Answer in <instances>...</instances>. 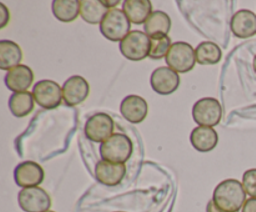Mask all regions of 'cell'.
<instances>
[{
  "label": "cell",
  "mask_w": 256,
  "mask_h": 212,
  "mask_svg": "<svg viewBox=\"0 0 256 212\" xmlns=\"http://www.w3.org/2000/svg\"><path fill=\"white\" fill-rule=\"evenodd\" d=\"M246 195L242 182L236 179H228L215 187L212 200L220 211L239 212L246 202Z\"/></svg>",
  "instance_id": "cell-1"
},
{
  "label": "cell",
  "mask_w": 256,
  "mask_h": 212,
  "mask_svg": "<svg viewBox=\"0 0 256 212\" xmlns=\"http://www.w3.org/2000/svg\"><path fill=\"white\" fill-rule=\"evenodd\" d=\"M132 141L128 135L114 134L100 145V155L105 161L112 164H125L132 155Z\"/></svg>",
  "instance_id": "cell-2"
},
{
  "label": "cell",
  "mask_w": 256,
  "mask_h": 212,
  "mask_svg": "<svg viewBox=\"0 0 256 212\" xmlns=\"http://www.w3.org/2000/svg\"><path fill=\"white\" fill-rule=\"evenodd\" d=\"M132 21L120 9H110L100 24V31L105 39L122 42L132 32Z\"/></svg>",
  "instance_id": "cell-3"
},
{
  "label": "cell",
  "mask_w": 256,
  "mask_h": 212,
  "mask_svg": "<svg viewBox=\"0 0 256 212\" xmlns=\"http://www.w3.org/2000/svg\"><path fill=\"white\" fill-rule=\"evenodd\" d=\"M152 39L145 32L134 30L120 42V52L132 61H140L149 57Z\"/></svg>",
  "instance_id": "cell-4"
},
{
  "label": "cell",
  "mask_w": 256,
  "mask_h": 212,
  "mask_svg": "<svg viewBox=\"0 0 256 212\" xmlns=\"http://www.w3.org/2000/svg\"><path fill=\"white\" fill-rule=\"evenodd\" d=\"M192 117L199 126L214 127L222 119V106L215 97H202L192 107Z\"/></svg>",
  "instance_id": "cell-5"
},
{
  "label": "cell",
  "mask_w": 256,
  "mask_h": 212,
  "mask_svg": "<svg viewBox=\"0 0 256 212\" xmlns=\"http://www.w3.org/2000/svg\"><path fill=\"white\" fill-rule=\"evenodd\" d=\"M170 69L175 70L178 74H185L194 69L196 62L195 49L190 44L184 41H178L172 44L169 54L165 57Z\"/></svg>",
  "instance_id": "cell-6"
},
{
  "label": "cell",
  "mask_w": 256,
  "mask_h": 212,
  "mask_svg": "<svg viewBox=\"0 0 256 212\" xmlns=\"http://www.w3.org/2000/svg\"><path fill=\"white\" fill-rule=\"evenodd\" d=\"M18 202L25 212H45L52 207V197L42 187H28L20 190L18 195Z\"/></svg>",
  "instance_id": "cell-7"
},
{
  "label": "cell",
  "mask_w": 256,
  "mask_h": 212,
  "mask_svg": "<svg viewBox=\"0 0 256 212\" xmlns=\"http://www.w3.org/2000/svg\"><path fill=\"white\" fill-rule=\"evenodd\" d=\"M35 102L44 109H56L64 100L62 96V87L52 80H42L36 82L32 87Z\"/></svg>",
  "instance_id": "cell-8"
},
{
  "label": "cell",
  "mask_w": 256,
  "mask_h": 212,
  "mask_svg": "<svg viewBox=\"0 0 256 212\" xmlns=\"http://www.w3.org/2000/svg\"><path fill=\"white\" fill-rule=\"evenodd\" d=\"M114 120L105 112H98L88 119L84 131L89 140L94 142H104L112 136L114 132Z\"/></svg>",
  "instance_id": "cell-9"
},
{
  "label": "cell",
  "mask_w": 256,
  "mask_h": 212,
  "mask_svg": "<svg viewBox=\"0 0 256 212\" xmlns=\"http://www.w3.org/2000/svg\"><path fill=\"white\" fill-rule=\"evenodd\" d=\"M180 75L169 66H162L154 70L150 77L152 90L160 95H170L180 86Z\"/></svg>",
  "instance_id": "cell-10"
},
{
  "label": "cell",
  "mask_w": 256,
  "mask_h": 212,
  "mask_svg": "<svg viewBox=\"0 0 256 212\" xmlns=\"http://www.w3.org/2000/svg\"><path fill=\"white\" fill-rule=\"evenodd\" d=\"M90 94V85L86 79L80 75L70 76L62 85V96L68 106L82 104Z\"/></svg>",
  "instance_id": "cell-11"
},
{
  "label": "cell",
  "mask_w": 256,
  "mask_h": 212,
  "mask_svg": "<svg viewBox=\"0 0 256 212\" xmlns=\"http://www.w3.org/2000/svg\"><path fill=\"white\" fill-rule=\"evenodd\" d=\"M14 179L22 189L35 187L42 184L45 179V172L42 166L35 161H24L15 167Z\"/></svg>",
  "instance_id": "cell-12"
},
{
  "label": "cell",
  "mask_w": 256,
  "mask_h": 212,
  "mask_svg": "<svg viewBox=\"0 0 256 212\" xmlns=\"http://www.w3.org/2000/svg\"><path fill=\"white\" fill-rule=\"evenodd\" d=\"M120 112L132 124H140L146 119L149 105L144 97L139 95H129L122 101Z\"/></svg>",
  "instance_id": "cell-13"
},
{
  "label": "cell",
  "mask_w": 256,
  "mask_h": 212,
  "mask_svg": "<svg viewBox=\"0 0 256 212\" xmlns=\"http://www.w3.org/2000/svg\"><path fill=\"white\" fill-rule=\"evenodd\" d=\"M126 175L125 164H112L102 160L95 166V176L100 184L105 186H116L124 180Z\"/></svg>",
  "instance_id": "cell-14"
},
{
  "label": "cell",
  "mask_w": 256,
  "mask_h": 212,
  "mask_svg": "<svg viewBox=\"0 0 256 212\" xmlns=\"http://www.w3.org/2000/svg\"><path fill=\"white\" fill-rule=\"evenodd\" d=\"M34 82V72L26 65H19L5 75V84L12 92H26Z\"/></svg>",
  "instance_id": "cell-15"
},
{
  "label": "cell",
  "mask_w": 256,
  "mask_h": 212,
  "mask_svg": "<svg viewBox=\"0 0 256 212\" xmlns=\"http://www.w3.org/2000/svg\"><path fill=\"white\" fill-rule=\"evenodd\" d=\"M230 26H232V34L240 39L255 36L256 15L250 10H240L232 16Z\"/></svg>",
  "instance_id": "cell-16"
},
{
  "label": "cell",
  "mask_w": 256,
  "mask_h": 212,
  "mask_svg": "<svg viewBox=\"0 0 256 212\" xmlns=\"http://www.w3.org/2000/svg\"><path fill=\"white\" fill-rule=\"evenodd\" d=\"M190 141L195 150L200 152H209L218 146L219 135L214 127L198 126L190 135Z\"/></svg>",
  "instance_id": "cell-17"
},
{
  "label": "cell",
  "mask_w": 256,
  "mask_h": 212,
  "mask_svg": "<svg viewBox=\"0 0 256 212\" xmlns=\"http://www.w3.org/2000/svg\"><path fill=\"white\" fill-rule=\"evenodd\" d=\"M122 11L132 24H145L152 11V2L149 0H125L122 2Z\"/></svg>",
  "instance_id": "cell-18"
},
{
  "label": "cell",
  "mask_w": 256,
  "mask_h": 212,
  "mask_svg": "<svg viewBox=\"0 0 256 212\" xmlns=\"http://www.w3.org/2000/svg\"><path fill=\"white\" fill-rule=\"evenodd\" d=\"M22 50L16 42L10 40L0 41V69L10 71L14 67L22 65Z\"/></svg>",
  "instance_id": "cell-19"
},
{
  "label": "cell",
  "mask_w": 256,
  "mask_h": 212,
  "mask_svg": "<svg viewBox=\"0 0 256 212\" xmlns=\"http://www.w3.org/2000/svg\"><path fill=\"white\" fill-rule=\"evenodd\" d=\"M109 9L102 4V0H82L80 1V16L84 21L92 25H100Z\"/></svg>",
  "instance_id": "cell-20"
},
{
  "label": "cell",
  "mask_w": 256,
  "mask_h": 212,
  "mask_svg": "<svg viewBox=\"0 0 256 212\" xmlns=\"http://www.w3.org/2000/svg\"><path fill=\"white\" fill-rule=\"evenodd\" d=\"M145 34L150 37L168 36L172 30V19L164 11H154L144 24Z\"/></svg>",
  "instance_id": "cell-21"
},
{
  "label": "cell",
  "mask_w": 256,
  "mask_h": 212,
  "mask_svg": "<svg viewBox=\"0 0 256 212\" xmlns=\"http://www.w3.org/2000/svg\"><path fill=\"white\" fill-rule=\"evenodd\" d=\"M52 9L54 16L62 22H72L80 16L79 0H55Z\"/></svg>",
  "instance_id": "cell-22"
},
{
  "label": "cell",
  "mask_w": 256,
  "mask_h": 212,
  "mask_svg": "<svg viewBox=\"0 0 256 212\" xmlns=\"http://www.w3.org/2000/svg\"><path fill=\"white\" fill-rule=\"evenodd\" d=\"M35 99L30 92H15L10 96L9 109L15 117H25L34 110Z\"/></svg>",
  "instance_id": "cell-23"
},
{
  "label": "cell",
  "mask_w": 256,
  "mask_h": 212,
  "mask_svg": "<svg viewBox=\"0 0 256 212\" xmlns=\"http://www.w3.org/2000/svg\"><path fill=\"white\" fill-rule=\"evenodd\" d=\"M195 55H196V62L204 66H210V65H216L218 62H220L222 51L219 45L212 41H204L198 45L195 49Z\"/></svg>",
  "instance_id": "cell-24"
},
{
  "label": "cell",
  "mask_w": 256,
  "mask_h": 212,
  "mask_svg": "<svg viewBox=\"0 0 256 212\" xmlns=\"http://www.w3.org/2000/svg\"><path fill=\"white\" fill-rule=\"evenodd\" d=\"M150 39H152V47H150L149 57L154 60H160L162 57H166L172 46L170 36L150 37Z\"/></svg>",
  "instance_id": "cell-25"
},
{
  "label": "cell",
  "mask_w": 256,
  "mask_h": 212,
  "mask_svg": "<svg viewBox=\"0 0 256 212\" xmlns=\"http://www.w3.org/2000/svg\"><path fill=\"white\" fill-rule=\"evenodd\" d=\"M242 186L248 195L256 199V169H250L242 175Z\"/></svg>",
  "instance_id": "cell-26"
},
{
  "label": "cell",
  "mask_w": 256,
  "mask_h": 212,
  "mask_svg": "<svg viewBox=\"0 0 256 212\" xmlns=\"http://www.w3.org/2000/svg\"><path fill=\"white\" fill-rule=\"evenodd\" d=\"M10 20V12L4 4L0 2V27L4 29Z\"/></svg>",
  "instance_id": "cell-27"
},
{
  "label": "cell",
  "mask_w": 256,
  "mask_h": 212,
  "mask_svg": "<svg viewBox=\"0 0 256 212\" xmlns=\"http://www.w3.org/2000/svg\"><path fill=\"white\" fill-rule=\"evenodd\" d=\"M242 212H256V199L255 197H250L246 200L244 207H242Z\"/></svg>",
  "instance_id": "cell-28"
},
{
  "label": "cell",
  "mask_w": 256,
  "mask_h": 212,
  "mask_svg": "<svg viewBox=\"0 0 256 212\" xmlns=\"http://www.w3.org/2000/svg\"><path fill=\"white\" fill-rule=\"evenodd\" d=\"M206 212H222V211H220V210L215 206L214 201H212V200H210L209 204H208V206H206Z\"/></svg>",
  "instance_id": "cell-29"
},
{
  "label": "cell",
  "mask_w": 256,
  "mask_h": 212,
  "mask_svg": "<svg viewBox=\"0 0 256 212\" xmlns=\"http://www.w3.org/2000/svg\"><path fill=\"white\" fill-rule=\"evenodd\" d=\"M102 4L105 5V6L108 7V9L110 10V7H112V9H115L114 6H116V5H119L120 4V1H105V0H102Z\"/></svg>",
  "instance_id": "cell-30"
},
{
  "label": "cell",
  "mask_w": 256,
  "mask_h": 212,
  "mask_svg": "<svg viewBox=\"0 0 256 212\" xmlns=\"http://www.w3.org/2000/svg\"><path fill=\"white\" fill-rule=\"evenodd\" d=\"M254 70H255V72H256V56H255V59H254Z\"/></svg>",
  "instance_id": "cell-31"
},
{
  "label": "cell",
  "mask_w": 256,
  "mask_h": 212,
  "mask_svg": "<svg viewBox=\"0 0 256 212\" xmlns=\"http://www.w3.org/2000/svg\"><path fill=\"white\" fill-rule=\"evenodd\" d=\"M45 212H55V211H52V210H49V211H45Z\"/></svg>",
  "instance_id": "cell-32"
},
{
  "label": "cell",
  "mask_w": 256,
  "mask_h": 212,
  "mask_svg": "<svg viewBox=\"0 0 256 212\" xmlns=\"http://www.w3.org/2000/svg\"><path fill=\"white\" fill-rule=\"evenodd\" d=\"M115 212H124V211H115Z\"/></svg>",
  "instance_id": "cell-33"
}]
</instances>
